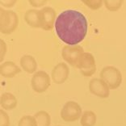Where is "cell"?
I'll return each instance as SVG.
<instances>
[{
  "instance_id": "603a6c76",
  "label": "cell",
  "mask_w": 126,
  "mask_h": 126,
  "mask_svg": "<svg viewBox=\"0 0 126 126\" xmlns=\"http://www.w3.org/2000/svg\"><path fill=\"white\" fill-rule=\"evenodd\" d=\"M16 3V0H8V1H0V4H1L2 7H12Z\"/></svg>"
},
{
  "instance_id": "cb8c5ba5",
  "label": "cell",
  "mask_w": 126,
  "mask_h": 126,
  "mask_svg": "<svg viewBox=\"0 0 126 126\" xmlns=\"http://www.w3.org/2000/svg\"><path fill=\"white\" fill-rule=\"evenodd\" d=\"M56 126H62V125H56Z\"/></svg>"
},
{
  "instance_id": "d6986e66",
  "label": "cell",
  "mask_w": 126,
  "mask_h": 126,
  "mask_svg": "<svg viewBox=\"0 0 126 126\" xmlns=\"http://www.w3.org/2000/svg\"><path fill=\"white\" fill-rule=\"evenodd\" d=\"M18 126H36V120L32 116L30 115L24 116L19 121Z\"/></svg>"
},
{
  "instance_id": "2e32d148",
  "label": "cell",
  "mask_w": 126,
  "mask_h": 126,
  "mask_svg": "<svg viewBox=\"0 0 126 126\" xmlns=\"http://www.w3.org/2000/svg\"><path fill=\"white\" fill-rule=\"evenodd\" d=\"M36 120V126H50L51 116L46 111L41 110L33 116Z\"/></svg>"
},
{
  "instance_id": "7c38bea8",
  "label": "cell",
  "mask_w": 126,
  "mask_h": 126,
  "mask_svg": "<svg viewBox=\"0 0 126 126\" xmlns=\"http://www.w3.org/2000/svg\"><path fill=\"white\" fill-rule=\"evenodd\" d=\"M19 65L23 70L28 74H34L37 71V62L32 55H24L19 60Z\"/></svg>"
},
{
  "instance_id": "5bb4252c",
  "label": "cell",
  "mask_w": 126,
  "mask_h": 126,
  "mask_svg": "<svg viewBox=\"0 0 126 126\" xmlns=\"http://www.w3.org/2000/svg\"><path fill=\"white\" fill-rule=\"evenodd\" d=\"M0 104H1L2 109L7 111L13 110L17 106V99L12 93H2L0 98Z\"/></svg>"
},
{
  "instance_id": "7a4b0ae2",
  "label": "cell",
  "mask_w": 126,
  "mask_h": 126,
  "mask_svg": "<svg viewBox=\"0 0 126 126\" xmlns=\"http://www.w3.org/2000/svg\"><path fill=\"white\" fill-rule=\"evenodd\" d=\"M19 25V17L13 11L0 8V32L9 35L14 32Z\"/></svg>"
},
{
  "instance_id": "5b68a950",
  "label": "cell",
  "mask_w": 126,
  "mask_h": 126,
  "mask_svg": "<svg viewBox=\"0 0 126 126\" xmlns=\"http://www.w3.org/2000/svg\"><path fill=\"white\" fill-rule=\"evenodd\" d=\"M51 85V77L44 70L36 71L31 79V87L36 93L45 92Z\"/></svg>"
},
{
  "instance_id": "e0dca14e",
  "label": "cell",
  "mask_w": 126,
  "mask_h": 126,
  "mask_svg": "<svg viewBox=\"0 0 126 126\" xmlns=\"http://www.w3.org/2000/svg\"><path fill=\"white\" fill-rule=\"evenodd\" d=\"M124 1L122 0H104V5L109 11H117L121 9Z\"/></svg>"
},
{
  "instance_id": "8fae6325",
  "label": "cell",
  "mask_w": 126,
  "mask_h": 126,
  "mask_svg": "<svg viewBox=\"0 0 126 126\" xmlns=\"http://www.w3.org/2000/svg\"><path fill=\"white\" fill-rule=\"evenodd\" d=\"M22 69L14 62L7 61L0 65V74L7 79H11L16 76L21 72Z\"/></svg>"
},
{
  "instance_id": "ba28073f",
  "label": "cell",
  "mask_w": 126,
  "mask_h": 126,
  "mask_svg": "<svg viewBox=\"0 0 126 126\" xmlns=\"http://www.w3.org/2000/svg\"><path fill=\"white\" fill-rule=\"evenodd\" d=\"M41 28L45 31H50L55 26L58 18L56 11L51 7H44L41 10Z\"/></svg>"
},
{
  "instance_id": "52a82bcc",
  "label": "cell",
  "mask_w": 126,
  "mask_h": 126,
  "mask_svg": "<svg viewBox=\"0 0 126 126\" xmlns=\"http://www.w3.org/2000/svg\"><path fill=\"white\" fill-rule=\"evenodd\" d=\"M83 53V48L80 45H65L62 50V57L65 63L70 65L71 66L77 67L79 58Z\"/></svg>"
},
{
  "instance_id": "ffe728a7",
  "label": "cell",
  "mask_w": 126,
  "mask_h": 126,
  "mask_svg": "<svg viewBox=\"0 0 126 126\" xmlns=\"http://www.w3.org/2000/svg\"><path fill=\"white\" fill-rule=\"evenodd\" d=\"M0 126H10V117L3 109L0 110Z\"/></svg>"
},
{
  "instance_id": "44dd1931",
  "label": "cell",
  "mask_w": 126,
  "mask_h": 126,
  "mask_svg": "<svg viewBox=\"0 0 126 126\" xmlns=\"http://www.w3.org/2000/svg\"><path fill=\"white\" fill-rule=\"evenodd\" d=\"M7 44L5 43V41L2 39L0 40V61L2 62L4 57L7 53Z\"/></svg>"
},
{
  "instance_id": "9a60e30c",
  "label": "cell",
  "mask_w": 126,
  "mask_h": 126,
  "mask_svg": "<svg viewBox=\"0 0 126 126\" xmlns=\"http://www.w3.org/2000/svg\"><path fill=\"white\" fill-rule=\"evenodd\" d=\"M97 121L96 114L93 111L87 110L82 112V115L80 118L81 126H94Z\"/></svg>"
},
{
  "instance_id": "8992f818",
  "label": "cell",
  "mask_w": 126,
  "mask_h": 126,
  "mask_svg": "<svg viewBox=\"0 0 126 126\" xmlns=\"http://www.w3.org/2000/svg\"><path fill=\"white\" fill-rule=\"evenodd\" d=\"M76 68L79 69L80 73L84 77L93 76L96 71V62L94 57L91 53L84 52L79 58Z\"/></svg>"
},
{
  "instance_id": "6da1fadb",
  "label": "cell",
  "mask_w": 126,
  "mask_h": 126,
  "mask_svg": "<svg viewBox=\"0 0 126 126\" xmlns=\"http://www.w3.org/2000/svg\"><path fill=\"white\" fill-rule=\"evenodd\" d=\"M54 28L57 36L63 43L74 46L86 38L88 23L84 14L80 11L67 9L58 16Z\"/></svg>"
},
{
  "instance_id": "3957f363",
  "label": "cell",
  "mask_w": 126,
  "mask_h": 126,
  "mask_svg": "<svg viewBox=\"0 0 126 126\" xmlns=\"http://www.w3.org/2000/svg\"><path fill=\"white\" fill-rule=\"evenodd\" d=\"M99 76L110 90L117 89L122 83L123 78L121 70L113 65L104 66L100 71Z\"/></svg>"
},
{
  "instance_id": "277c9868",
  "label": "cell",
  "mask_w": 126,
  "mask_h": 126,
  "mask_svg": "<svg viewBox=\"0 0 126 126\" xmlns=\"http://www.w3.org/2000/svg\"><path fill=\"white\" fill-rule=\"evenodd\" d=\"M82 115V108L78 103L73 100L67 101L63 105L60 112L61 118L65 122H75L81 118Z\"/></svg>"
},
{
  "instance_id": "4fadbf2b",
  "label": "cell",
  "mask_w": 126,
  "mask_h": 126,
  "mask_svg": "<svg viewBox=\"0 0 126 126\" xmlns=\"http://www.w3.org/2000/svg\"><path fill=\"white\" fill-rule=\"evenodd\" d=\"M24 21L31 28H41V11L37 9H29L24 13Z\"/></svg>"
},
{
  "instance_id": "7402d4cb",
  "label": "cell",
  "mask_w": 126,
  "mask_h": 126,
  "mask_svg": "<svg viewBox=\"0 0 126 126\" xmlns=\"http://www.w3.org/2000/svg\"><path fill=\"white\" fill-rule=\"evenodd\" d=\"M28 3H29L32 7L37 8V7H44V6L47 3V1H45V0H29Z\"/></svg>"
},
{
  "instance_id": "9c48e42d",
  "label": "cell",
  "mask_w": 126,
  "mask_h": 126,
  "mask_svg": "<svg viewBox=\"0 0 126 126\" xmlns=\"http://www.w3.org/2000/svg\"><path fill=\"white\" fill-rule=\"evenodd\" d=\"M90 92L99 98L107 99L110 95V88L100 78L91 79L88 84Z\"/></svg>"
},
{
  "instance_id": "ac0fdd59",
  "label": "cell",
  "mask_w": 126,
  "mask_h": 126,
  "mask_svg": "<svg viewBox=\"0 0 126 126\" xmlns=\"http://www.w3.org/2000/svg\"><path fill=\"white\" fill-rule=\"evenodd\" d=\"M82 2L91 10L96 11L102 7L104 1L102 0H82Z\"/></svg>"
},
{
  "instance_id": "30bf717a",
  "label": "cell",
  "mask_w": 126,
  "mask_h": 126,
  "mask_svg": "<svg viewBox=\"0 0 126 126\" xmlns=\"http://www.w3.org/2000/svg\"><path fill=\"white\" fill-rule=\"evenodd\" d=\"M70 75V68L67 63L59 62L53 68L51 79L56 84H62L66 81Z\"/></svg>"
}]
</instances>
